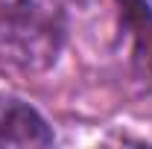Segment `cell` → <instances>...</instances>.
<instances>
[{"label": "cell", "mask_w": 152, "mask_h": 149, "mask_svg": "<svg viewBox=\"0 0 152 149\" xmlns=\"http://www.w3.org/2000/svg\"><path fill=\"white\" fill-rule=\"evenodd\" d=\"M64 23L0 6V73L32 76L56 64Z\"/></svg>", "instance_id": "cell-1"}, {"label": "cell", "mask_w": 152, "mask_h": 149, "mask_svg": "<svg viewBox=\"0 0 152 149\" xmlns=\"http://www.w3.org/2000/svg\"><path fill=\"white\" fill-rule=\"evenodd\" d=\"M53 140V129L29 102L0 93V146H50Z\"/></svg>", "instance_id": "cell-2"}, {"label": "cell", "mask_w": 152, "mask_h": 149, "mask_svg": "<svg viewBox=\"0 0 152 149\" xmlns=\"http://www.w3.org/2000/svg\"><path fill=\"white\" fill-rule=\"evenodd\" d=\"M117 3L134 79L140 82V88L152 91V12L143 9V0H117Z\"/></svg>", "instance_id": "cell-3"}, {"label": "cell", "mask_w": 152, "mask_h": 149, "mask_svg": "<svg viewBox=\"0 0 152 149\" xmlns=\"http://www.w3.org/2000/svg\"><path fill=\"white\" fill-rule=\"evenodd\" d=\"M70 3H73V0H0L3 9L38 15V18L58 20V23H67V9H70Z\"/></svg>", "instance_id": "cell-4"}]
</instances>
